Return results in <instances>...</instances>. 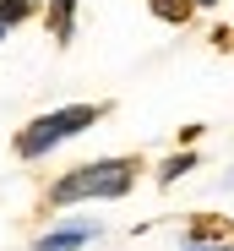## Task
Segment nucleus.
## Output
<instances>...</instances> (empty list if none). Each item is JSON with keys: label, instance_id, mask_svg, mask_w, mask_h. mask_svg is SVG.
I'll use <instances>...</instances> for the list:
<instances>
[{"label": "nucleus", "instance_id": "obj_1", "mask_svg": "<svg viewBox=\"0 0 234 251\" xmlns=\"http://www.w3.org/2000/svg\"><path fill=\"white\" fill-rule=\"evenodd\" d=\"M131 191V164H93V170H76L55 186V202H82V197H126Z\"/></svg>", "mask_w": 234, "mask_h": 251}, {"label": "nucleus", "instance_id": "obj_2", "mask_svg": "<svg viewBox=\"0 0 234 251\" xmlns=\"http://www.w3.org/2000/svg\"><path fill=\"white\" fill-rule=\"evenodd\" d=\"M93 120H98V109H87V104H76V109H60V115H44V120H33L27 131L17 137V153H22V158H38V153H49L55 142H65L71 131L93 126Z\"/></svg>", "mask_w": 234, "mask_h": 251}, {"label": "nucleus", "instance_id": "obj_3", "mask_svg": "<svg viewBox=\"0 0 234 251\" xmlns=\"http://www.w3.org/2000/svg\"><path fill=\"white\" fill-rule=\"evenodd\" d=\"M93 235H98V224H71V229H55V235H44L33 251H82Z\"/></svg>", "mask_w": 234, "mask_h": 251}, {"label": "nucleus", "instance_id": "obj_4", "mask_svg": "<svg viewBox=\"0 0 234 251\" xmlns=\"http://www.w3.org/2000/svg\"><path fill=\"white\" fill-rule=\"evenodd\" d=\"M71 11H76V0H55V11H49L55 38H71Z\"/></svg>", "mask_w": 234, "mask_h": 251}, {"label": "nucleus", "instance_id": "obj_5", "mask_svg": "<svg viewBox=\"0 0 234 251\" xmlns=\"http://www.w3.org/2000/svg\"><path fill=\"white\" fill-rule=\"evenodd\" d=\"M22 17H33V0H0V22H22Z\"/></svg>", "mask_w": 234, "mask_h": 251}, {"label": "nucleus", "instance_id": "obj_6", "mask_svg": "<svg viewBox=\"0 0 234 251\" xmlns=\"http://www.w3.org/2000/svg\"><path fill=\"white\" fill-rule=\"evenodd\" d=\"M152 11H158V17H169V22H180L191 6H185V0H152Z\"/></svg>", "mask_w": 234, "mask_h": 251}, {"label": "nucleus", "instance_id": "obj_7", "mask_svg": "<svg viewBox=\"0 0 234 251\" xmlns=\"http://www.w3.org/2000/svg\"><path fill=\"white\" fill-rule=\"evenodd\" d=\"M185 170H191V158H169V164H164V180H174V175H185Z\"/></svg>", "mask_w": 234, "mask_h": 251}, {"label": "nucleus", "instance_id": "obj_8", "mask_svg": "<svg viewBox=\"0 0 234 251\" xmlns=\"http://www.w3.org/2000/svg\"><path fill=\"white\" fill-rule=\"evenodd\" d=\"M191 251H234V246H191Z\"/></svg>", "mask_w": 234, "mask_h": 251}, {"label": "nucleus", "instance_id": "obj_9", "mask_svg": "<svg viewBox=\"0 0 234 251\" xmlns=\"http://www.w3.org/2000/svg\"><path fill=\"white\" fill-rule=\"evenodd\" d=\"M196 6H213V0H196Z\"/></svg>", "mask_w": 234, "mask_h": 251}, {"label": "nucleus", "instance_id": "obj_10", "mask_svg": "<svg viewBox=\"0 0 234 251\" xmlns=\"http://www.w3.org/2000/svg\"><path fill=\"white\" fill-rule=\"evenodd\" d=\"M0 38H6V22H0Z\"/></svg>", "mask_w": 234, "mask_h": 251}, {"label": "nucleus", "instance_id": "obj_11", "mask_svg": "<svg viewBox=\"0 0 234 251\" xmlns=\"http://www.w3.org/2000/svg\"><path fill=\"white\" fill-rule=\"evenodd\" d=\"M229 186H234V180H229Z\"/></svg>", "mask_w": 234, "mask_h": 251}]
</instances>
